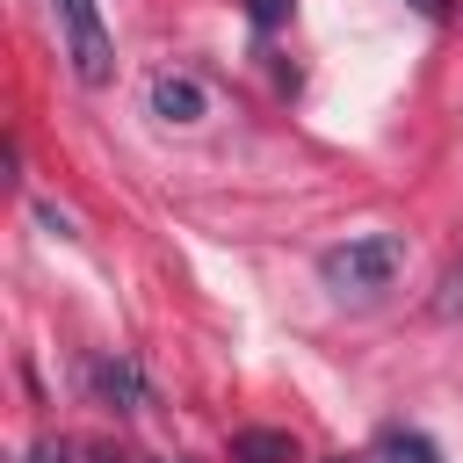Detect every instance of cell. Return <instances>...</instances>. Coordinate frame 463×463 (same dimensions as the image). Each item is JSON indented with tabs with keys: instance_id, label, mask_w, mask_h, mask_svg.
Returning a JSON list of instances; mask_svg holds the SVG:
<instances>
[{
	"instance_id": "obj_1",
	"label": "cell",
	"mask_w": 463,
	"mask_h": 463,
	"mask_svg": "<svg viewBox=\"0 0 463 463\" xmlns=\"http://www.w3.org/2000/svg\"><path fill=\"white\" fill-rule=\"evenodd\" d=\"M398 268H405V246H398L391 232H362V239L318 253V275H326V289H340V297H376V289H391Z\"/></svg>"
},
{
	"instance_id": "obj_2",
	"label": "cell",
	"mask_w": 463,
	"mask_h": 463,
	"mask_svg": "<svg viewBox=\"0 0 463 463\" xmlns=\"http://www.w3.org/2000/svg\"><path fill=\"white\" fill-rule=\"evenodd\" d=\"M51 7H58V22H65L72 72H80L87 87H101V80L116 72V43H109V29H101V7H94V0H51Z\"/></svg>"
},
{
	"instance_id": "obj_3",
	"label": "cell",
	"mask_w": 463,
	"mask_h": 463,
	"mask_svg": "<svg viewBox=\"0 0 463 463\" xmlns=\"http://www.w3.org/2000/svg\"><path fill=\"white\" fill-rule=\"evenodd\" d=\"M210 101H203V87L188 80V72H159L152 80V116H166V123H195Z\"/></svg>"
},
{
	"instance_id": "obj_4",
	"label": "cell",
	"mask_w": 463,
	"mask_h": 463,
	"mask_svg": "<svg viewBox=\"0 0 463 463\" xmlns=\"http://www.w3.org/2000/svg\"><path fill=\"white\" fill-rule=\"evenodd\" d=\"M232 463H297V434H282V427H246V434H232Z\"/></svg>"
},
{
	"instance_id": "obj_5",
	"label": "cell",
	"mask_w": 463,
	"mask_h": 463,
	"mask_svg": "<svg viewBox=\"0 0 463 463\" xmlns=\"http://www.w3.org/2000/svg\"><path fill=\"white\" fill-rule=\"evenodd\" d=\"M369 463H441V449L420 434V427H383L369 441Z\"/></svg>"
},
{
	"instance_id": "obj_6",
	"label": "cell",
	"mask_w": 463,
	"mask_h": 463,
	"mask_svg": "<svg viewBox=\"0 0 463 463\" xmlns=\"http://www.w3.org/2000/svg\"><path fill=\"white\" fill-rule=\"evenodd\" d=\"M94 391H101L116 412H130V405L145 398V383H137V369H130V362H94Z\"/></svg>"
},
{
	"instance_id": "obj_7",
	"label": "cell",
	"mask_w": 463,
	"mask_h": 463,
	"mask_svg": "<svg viewBox=\"0 0 463 463\" xmlns=\"http://www.w3.org/2000/svg\"><path fill=\"white\" fill-rule=\"evenodd\" d=\"M441 326H463V253L449 260V275H441V289H434V304H427Z\"/></svg>"
},
{
	"instance_id": "obj_8",
	"label": "cell",
	"mask_w": 463,
	"mask_h": 463,
	"mask_svg": "<svg viewBox=\"0 0 463 463\" xmlns=\"http://www.w3.org/2000/svg\"><path fill=\"white\" fill-rule=\"evenodd\" d=\"M246 7H253V22H260V29H275V22L289 14V0H246Z\"/></svg>"
},
{
	"instance_id": "obj_9",
	"label": "cell",
	"mask_w": 463,
	"mask_h": 463,
	"mask_svg": "<svg viewBox=\"0 0 463 463\" xmlns=\"http://www.w3.org/2000/svg\"><path fill=\"white\" fill-rule=\"evenodd\" d=\"M22 463H65V441H36V449H29Z\"/></svg>"
},
{
	"instance_id": "obj_10",
	"label": "cell",
	"mask_w": 463,
	"mask_h": 463,
	"mask_svg": "<svg viewBox=\"0 0 463 463\" xmlns=\"http://www.w3.org/2000/svg\"><path fill=\"white\" fill-rule=\"evenodd\" d=\"M333 463H369V456H333Z\"/></svg>"
}]
</instances>
